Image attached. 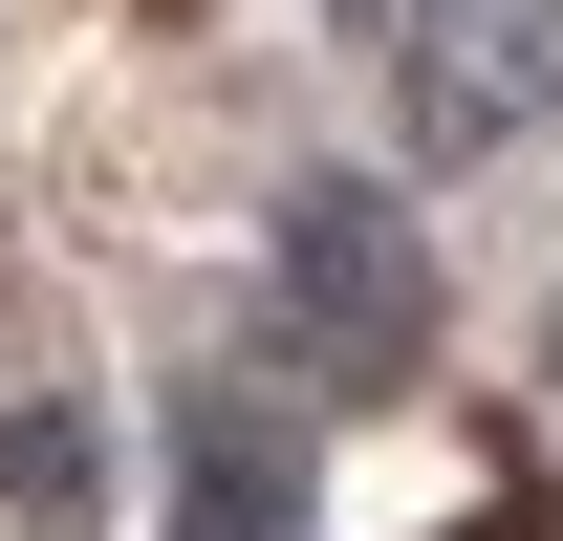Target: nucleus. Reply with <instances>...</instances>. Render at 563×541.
<instances>
[{"instance_id":"nucleus-1","label":"nucleus","mask_w":563,"mask_h":541,"mask_svg":"<svg viewBox=\"0 0 563 541\" xmlns=\"http://www.w3.org/2000/svg\"><path fill=\"white\" fill-rule=\"evenodd\" d=\"M282 346H303L325 390H390V368L433 346V261H412L390 196H347V174L282 196Z\"/></svg>"},{"instance_id":"nucleus-2","label":"nucleus","mask_w":563,"mask_h":541,"mask_svg":"<svg viewBox=\"0 0 563 541\" xmlns=\"http://www.w3.org/2000/svg\"><path fill=\"white\" fill-rule=\"evenodd\" d=\"M174 541H303V455H282L261 390H196V411H174Z\"/></svg>"},{"instance_id":"nucleus-3","label":"nucleus","mask_w":563,"mask_h":541,"mask_svg":"<svg viewBox=\"0 0 563 541\" xmlns=\"http://www.w3.org/2000/svg\"><path fill=\"white\" fill-rule=\"evenodd\" d=\"M0 498H22L44 541H87V433H66V411H22V433H0Z\"/></svg>"}]
</instances>
